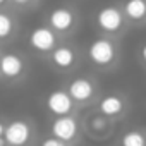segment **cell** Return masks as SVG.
Returning <instances> with one entry per match:
<instances>
[{
    "mask_svg": "<svg viewBox=\"0 0 146 146\" xmlns=\"http://www.w3.org/2000/svg\"><path fill=\"white\" fill-rule=\"evenodd\" d=\"M5 144H7L5 139H4V137H0V146H5Z\"/></svg>",
    "mask_w": 146,
    "mask_h": 146,
    "instance_id": "20",
    "label": "cell"
},
{
    "mask_svg": "<svg viewBox=\"0 0 146 146\" xmlns=\"http://www.w3.org/2000/svg\"><path fill=\"white\" fill-rule=\"evenodd\" d=\"M31 137V129L26 120H12L5 125L4 139L9 146H24Z\"/></svg>",
    "mask_w": 146,
    "mask_h": 146,
    "instance_id": "3",
    "label": "cell"
},
{
    "mask_svg": "<svg viewBox=\"0 0 146 146\" xmlns=\"http://www.w3.org/2000/svg\"><path fill=\"white\" fill-rule=\"evenodd\" d=\"M141 55H143V60L146 62V43L143 45V48H141Z\"/></svg>",
    "mask_w": 146,
    "mask_h": 146,
    "instance_id": "18",
    "label": "cell"
},
{
    "mask_svg": "<svg viewBox=\"0 0 146 146\" xmlns=\"http://www.w3.org/2000/svg\"><path fill=\"white\" fill-rule=\"evenodd\" d=\"M53 137L67 143V141H72L78 134V120L74 117H69V115H64V117H58L52 122V127H50Z\"/></svg>",
    "mask_w": 146,
    "mask_h": 146,
    "instance_id": "4",
    "label": "cell"
},
{
    "mask_svg": "<svg viewBox=\"0 0 146 146\" xmlns=\"http://www.w3.org/2000/svg\"><path fill=\"white\" fill-rule=\"evenodd\" d=\"M88 55L96 65H110L117 58V50L108 38H98L90 45Z\"/></svg>",
    "mask_w": 146,
    "mask_h": 146,
    "instance_id": "1",
    "label": "cell"
},
{
    "mask_svg": "<svg viewBox=\"0 0 146 146\" xmlns=\"http://www.w3.org/2000/svg\"><path fill=\"white\" fill-rule=\"evenodd\" d=\"M40 146H65V143L60 141V139H57V137H46V139L41 141Z\"/></svg>",
    "mask_w": 146,
    "mask_h": 146,
    "instance_id": "16",
    "label": "cell"
},
{
    "mask_svg": "<svg viewBox=\"0 0 146 146\" xmlns=\"http://www.w3.org/2000/svg\"><path fill=\"white\" fill-rule=\"evenodd\" d=\"M48 23L52 26V29L55 31H60V33H65L69 31L76 23V14L72 12L70 9L67 7H58V9H53L48 16Z\"/></svg>",
    "mask_w": 146,
    "mask_h": 146,
    "instance_id": "8",
    "label": "cell"
},
{
    "mask_svg": "<svg viewBox=\"0 0 146 146\" xmlns=\"http://www.w3.org/2000/svg\"><path fill=\"white\" fill-rule=\"evenodd\" d=\"M105 127H107V119L105 117H95L91 120V129L93 131L100 132V131H105Z\"/></svg>",
    "mask_w": 146,
    "mask_h": 146,
    "instance_id": "15",
    "label": "cell"
},
{
    "mask_svg": "<svg viewBox=\"0 0 146 146\" xmlns=\"http://www.w3.org/2000/svg\"><path fill=\"white\" fill-rule=\"evenodd\" d=\"M124 12L132 21H143L146 17V0H127L124 4Z\"/></svg>",
    "mask_w": 146,
    "mask_h": 146,
    "instance_id": "12",
    "label": "cell"
},
{
    "mask_svg": "<svg viewBox=\"0 0 146 146\" xmlns=\"http://www.w3.org/2000/svg\"><path fill=\"white\" fill-rule=\"evenodd\" d=\"M124 110V102L117 95H108L100 102V112L105 117H115Z\"/></svg>",
    "mask_w": 146,
    "mask_h": 146,
    "instance_id": "11",
    "label": "cell"
},
{
    "mask_svg": "<svg viewBox=\"0 0 146 146\" xmlns=\"http://www.w3.org/2000/svg\"><path fill=\"white\" fill-rule=\"evenodd\" d=\"M24 70V60L21 55L14 52H7L0 55V76L7 79H16Z\"/></svg>",
    "mask_w": 146,
    "mask_h": 146,
    "instance_id": "5",
    "label": "cell"
},
{
    "mask_svg": "<svg viewBox=\"0 0 146 146\" xmlns=\"http://www.w3.org/2000/svg\"><path fill=\"white\" fill-rule=\"evenodd\" d=\"M55 40H57L55 33L50 28H46V26H40V28L33 29L31 35H29V45L35 50H38V52H50V50H53Z\"/></svg>",
    "mask_w": 146,
    "mask_h": 146,
    "instance_id": "7",
    "label": "cell"
},
{
    "mask_svg": "<svg viewBox=\"0 0 146 146\" xmlns=\"http://www.w3.org/2000/svg\"><path fill=\"white\" fill-rule=\"evenodd\" d=\"M5 2H7V0H0V5H4Z\"/></svg>",
    "mask_w": 146,
    "mask_h": 146,
    "instance_id": "21",
    "label": "cell"
},
{
    "mask_svg": "<svg viewBox=\"0 0 146 146\" xmlns=\"http://www.w3.org/2000/svg\"><path fill=\"white\" fill-rule=\"evenodd\" d=\"M72 102H74V100L69 96L67 91L57 90V91L50 93V96L46 98V107H48V110H50L53 115L64 117V115H67V113L72 110Z\"/></svg>",
    "mask_w": 146,
    "mask_h": 146,
    "instance_id": "6",
    "label": "cell"
},
{
    "mask_svg": "<svg viewBox=\"0 0 146 146\" xmlns=\"http://www.w3.org/2000/svg\"><path fill=\"white\" fill-rule=\"evenodd\" d=\"M52 62L60 69H69L76 62V52L70 46H58L52 53Z\"/></svg>",
    "mask_w": 146,
    "mask_h": 146,
    "instance_id": "10",
    "label": "cell"
},
{
    "mask_svg": "<svg viewBox=\"0 0 146 146\" xmlns=\"http://www.w3.org/2000/svg\"><path fill=\"white\" fill-rule=\"evenodd\" d=\"M12 2H14L16 5H28L31 0H12Z\"/></svg>",
    "mask_w": 146,
    "mask_h": 146,
    "instance_id": "17",
    "label": "cell"
},
{
    "mask_svg": "<svg viewBox=\"0 0 146 146\" xmlns=\"http://www.w3.org/2000/svg\"><path fill=\"white\" fill-rule=\"evenodd\" d=\"M96 24L105 33H117L124 26V14L120 12V9H117L113 5L103 7L96 14Z\"/></svg>",
    "mask_w": 146,
    "mask_h": 146,
    "instance_id": "2",
    "label": "cell"
},
{
    "mask_svg": "<svg viewBox=\"0 0 146 146\" xmlns=\"http://www.w3.org/2000/svg\"><path fill=\"white\" fill-rule=\"evenodd\" d=\"M14 31V19L11 14L0 11V40H7Z\"/></svg>",
    "mask_w": 146,
    "mask_h": 146,
    "instance_id": "13",
    "label": "cell"
},
{
    "mask_svg": "<svg viewBox=\"0 0 146 146\" xmlns=\"http://www.w3.org/2000/svg\"><path fill=\"white\" fill-rule=\"evenodd\" d=\"M4 132H5V125L4 122H0V137H4Z\"/></svg>",
    "mask_w": 146,
    "mask_h": 146,
    "instance_id": "19",
    "label": "cell"
},
{
    "mask_svg": "<svg viewBox=\"0 0 146 146\" xmlns=\"http://www.w3.org/2000/svg\"><path fill=\"white\" fill-rule=\"evenodd\" d=\"M67 93H69V96L74 102L84 103V102L91 100V96L95 95V86H93V83L90 79L79 78V79H74V81L69 83Z\"/></svg>",
    "mask_w": 146,
    "mask_h": 146,
    "instance_id": "9",
    "label": "cell"
},
{
    "mask_svg": "<svg viewBox=\"0 0 146 146\" xmlns=\"http://www.w3.org/2000/svg\"><path fill=\"white\" fill-rule=\"evenodd\" d=\"M120 146H146V137H144V134H141L137 131H131L122 136Z\"/></svg>",
    "mask_w": 146,
    "mask_h": 146,
    "instance_id": "14",
    "label": "cell"
}]
</instances>
